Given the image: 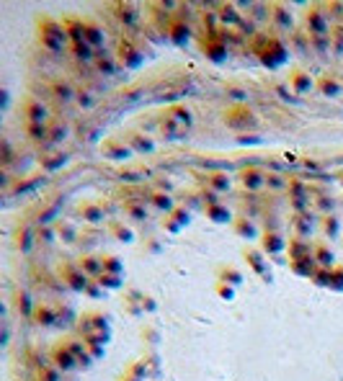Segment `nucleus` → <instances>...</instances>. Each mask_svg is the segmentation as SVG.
Here are the masks:
<instances>
[{"label": "nucleus", "mask_w": 343, "mask_h": 381, "mask_svg": "<svg viewBox=\"0 0 343 381\" xmlns=\"http://www.w3.org/2000/svg\"><path fill=\"white\" fill-rule=\"evenodd\" d=\"M96 288H98V286H88V291H85V294L91 296V299H101V296H103V291H96Z\"/></svg>", "instance_id": "61"}, {"label": "nucleus", "mask_w": 343, "mask_h": 381, "mask_svg": "<svg viewBox=\"0 0 343 381\" xmlns=\"http://www.w3.org/2000/svg\"><path fill=\"white\" fill-rule=\"evenodd\" d=\"M85 41L91 44L93 49L103 47V41H106V34H103V28L96 21H85Z\"/></svg>", "instance_id": "16"}, {"label": "nucleus", "mask_w": 343, "mask_h": 381, "mask_svg": "<svg viewBox=\"0 0 343 381\" xmlns=\"http://www.w3.org/2000/svg\"><path fill=\"white\" fill-rule=\"evenodd\" d=\"M49 131H52V124H26V134L28 139L34 142H49Z\"/></svg>", "instance_id": "22"}, {"label": "nucleus", "mask_w": 343, "mask_h": 381, "mask_svg": "<svg viewBox=\"0 0 343 381\" xmlns=\"http://www.w3.org/2000/svg\"><path fill=\"white\" fill-rule=\"evenodd\" d=\"M65 162H67V155H62V152H57L52 157H44V167H47V170H59Z\"/></svg>", "instance_id": "44"}, {"label": "nucleus", "mask_w": 343, "mask_h": 381, "mask_svg": "<svg viewBox=\"0 0 343 381\" xmlns=\"http://www.w3.org/2000/svg\"><path fill=\"white\" fill-rule=\"evenodd\" d=\"M201 49H204V54L209 57L212 62H222V59L227 57V39L222 34H206Z\"/></svg>", "instance_id": "5"}, {"label": "nucleus", "mask_w": 343, "mask_h": 381, "mask_svg": "<svg viewBox=\"0 0 343 381\" xmlns=\"http://www.w3.org/2000/svg\"><path fill=\"white\" fill-rule=\"evenodd\" d=\"M271 21L281 28H292L294 26V18H292V13L287 10V5H281V3H271Z\"/></svg>", "instance_id": "18"}, {"label": "nucleus", "mask_w": 343, "mask_h": 381, "mask_svg": "<svg viewBox=\"0 0 343 381\" xmlns=\"http://www.w3.org/2000/svg\"><path fill=\"white\" fill-rule=\"evenodd\" d=\"M52 361H54V369H59V371H72L75 366L80 363L78 358H75V353L67 348V345H57L54 350H52Z\"/></svg>", "instance_id": "9"}, {"label": "nucleus", "mask_w": 343, "mask_h": 381, "mask_svg": "<svg viewBox=\"0 0 343 381\" xmlns=\"http://www.w3.org/2000/svg\"><path fill=\"white\" fill-rule=\"evenodd\" d=\"M217 13H219V21L227 23V26H240V21H243V16H237L235 5H219Z\"/></svg>", "instance_id": "26"}, {"label": "nucleus", "mask_w": 343, "mask_h": 381, "mask_svg": "<svg viewBox=\"0 0 343 381\" xmlns=\"http://www.w3.org/2000/svg\"><path fill=\"white\" fill-rule=\"evenodd\" d=\"M39 44L47 52H65L67 47H70V36H67V28L59 23V21H54V18H41L39 21Z\"/></svg>", "instance_id": "1"}, {"label": "nucleus", "mask_w": 343, "mask_h": 381, "mask_svg": "<svg viewBox=\"0 0 343 381\" xmlns=\"http://www.w3.org/2000/svg\"><path fill=\"white\" fill-rule=\"evenodd\" d=\"M328 288H336V291H343V265H333V273H331V286Z\"/></svg>", "instance_id": "49"}, {"label": "nucleus", "mask_w": 343, "mask_h": 381, "mask_svg": "<svg viewBox=\"0 0 343 381\" xmlns=\"http://www.w3.org/2000/svg\"><path fill=\"white\" fill-rule=\"evenodd\" d=\"M80 268L85 276H93V278H101V273H103V260L98 255H83L80 257Z\"/></svg>", "instance_id": "17"}, {"label": "nucleus", "mask_w": 343, "mask_h": 381, "mask_svg": "<svg viewBox=\"0 0 343 381\" xmlns=\"http://www.w3.org/2000/svg\"><path fill=\"white\" fill-rule=\"evenodd\" d=\"M114 13H116V21L122 23L124 28H137L140 26V8L137 5H132V3H119L114 5Z\"/></svg>", "instance_id": "7"}, {"label": "nucleus", "mask_w": 343, "mask_h": 381, "mask_svg": "<svg viewBox=\"0 0 343 381\" xmlns=\"http://www.w3.org/2000/svg\"><path fill=\"white\" fill-rule=\"evenodd\" d=\"M103 155L106 157H114V160H124L129 155L127 147H103Z\"/></svg>", "instance_id": "55"}, {"label": "nucleus", "mask_w": 343, "mask_h": 381, "mask_svg": "<svg viewBox=\"0 0 343 381\" xmlns=\"http://www.w3.org/2000/svg\"><path fill=\"white\" fill-rule=\"evenodd\" d=\"M168 119H173V121H178L181 127H191V121H193V116H191V111L186 109L183 103H173L171 109H168Z\"/></svg>", "instance_id": "21"}, {"label": "nucleus", "mask_w": 343, "mask_h": 381, "mask_svg": "<svg viewBox=\"0 0 343 381\" xmlns=\"http://www.w3.org/2000/svg\"><path fill=\"white\" fill-rule=\"evenodd\" d=\"M23 119H26V124H47L49 109L39 98H26V103H23Z\"/></svg>", "instance_id": "6"}, {"label": "nucleus", "mask_w": 343, "mask_h": 381, "mask_svg": "<svg viewBox=\"0 0 343 381\" xmlns=\"http://www.w3.org/2000/svg\"><path fill=\"white\" fill-rule=\"evenodd\" d=\"M31 240H34L31 227H23V237L18 235V245H21V250H31Z\"/></svg>", "instance_id": "56"}, {"label": "nucleus", "mask_w": 343, "mask_h": 381, "mask_svg": "<svg viewBox=\"0 0 343 381\" xmlns=\"http://www.w3.org/2000/svg\"><path fill=\"white\" fill-rule=\"evenodd\" d=\"M116 54H119V62L127 65V67L140 65V59H142L140 47H137L134 41H129V39H122V41H119V49H116Z\"/></svg>", "instance_id": "8"}, {"label": "nucleus", "mask_w": 343, "mask_h": 381, "mask_svg": "<svg viewBox=\"0 0 343 381\" xmlns=\"http://www.w3.org/2000/svg\"><path fill=\"white\" fill-rule=\"evenodd\" d=\"M323 232H325L328 237H336V235H338V219H336V217H325V219H323Z\"/></svg>", "instance_id": "54"}, {"label": "nucleus", "mask_w": 343, "mask_h": 381, "mask_svg": "<svg viewBox=\"0 0 343 381\" xmlns=\"http://www.w3.org/2000/svg\"><path fill=\"white\" fill-rule=\"evenodd\" d=\"M315 204H318L320 211H331V209H333V199H328V196H318Z\"/></svg>", "instance_id": "58"}, {"label": "nucleus", "mask_w": 343, "mask_h": 381, "mask_svg": "<svg viewBox=\"0 0 343 381\" xmlns=\"http://www.w3.org/2000/svg\"><path fill=\"white\" fill-rule=\"evenodd\" d=\"M341 183H343V180H341Z\"/></svg>", "instance_id": "63"}, {"label": "nucleus", "mask_w": 343, "mask_h": 381, "mask_svg": "<svg viewBox=\"0 0 343 381\" xmlns=\"http://www.w3.org/2000/svg\"><path fill=\"white\" fill-rule=\"evenodd\" d=\"M52 96L57 101H62V103H72L75 96H78V90L72 88V83H67V80H54L52 83Z\"/></svg>", "instance_id": "13"}, {"label": "nucleus", "mask_w": 343, "mask_h": 381, "mask_svg": "<svg viewBox=\"0 0 343 381\" xmlns=\"http://www.w3.org/2000/svg\"><path fill=\"white\" fill-rule=\"evenodd\" d=\"M31 319H34L36 325H41V327H52V325H57V322H59V312H57V309H52V307H47V304H39Z\"/></svg>", "instance_id": "11"}, {"label": "nucleus", "mask_w": 343, "mask_h": 381, "mask_svg": "<svg viewBox=\"0 0 343 381\" xmlns=\"http://www.w3.org/2000/svg\"><path fill=\"white\" fill-rule=\"evenodd\" d=\"M256 54L266 67H279L287 59V47L274 36H256Z\"/></svg>", "instance_id": "2"}, {"label": "nucleus", "mask_w": 343, "mask_h": 381, "mask_svg": "<svg viewBox=\"0 0 343 381\" xmlns=\"http://www.w3.org/2000/svg\"><path fill=\"white\" fill-rule=\"evenodd\" d=\"M129 144H132L134 152H147V155H150V152L155 149L153 139H147V136H142V134H132V136H129Z\"/></svg>", "instance_id": "30"}, {"label": "nucleus", "mask_w": 343, "mask_h": 381, "mask_svg": "<svg viewBox=\"0 0 343 381\" xmlns=\"http://www.w3.org/2000/svg\"><path fill=\"white\" fill-rule=\"evenodd\" d=\"M18 307H21V314L23 317H34V312H36V304L31 301V296H28L26 291L18 294Z\"/></svg>", "instance_id": "39"}, {"label": "nucleus", "mask_w": 343, "mask_h": 381, "mask_svg": "<svg viewBox=\"0 0 343 381\" xmlns=\"http://www.w3.org/2000/svg\"><path fill=\"white\" fill-rule=\"evenodd\" d=\"M57 235H59V240H65V242H75L78 240V230L72 224H57Z\"/></svg>", "instance_id": "42"}, {"label": "nucleus", "mask_w": 343, "mask_h": 381, "mask_svg": "<svg viewBox=\"0 0 343 381\" xmlns=\"http://www.w3.org/2000/svg\"><path fill=\"white\" fill-rule=\"evenodd\" d=\"M312 253H315V248H312L310 242H305L302 237H294L289 242V257H292V263L302 260V257H312Z\"/></svg>", "instance_id": "14"}, {"label": "nucleus", "mask_w": 343, "mask_h": 381, "mask_svg": "<svg viewBox=\"0 0 343 381\" xmlns=\"http://www.w3.org/2000/svg\"><path fill=\"white\" fill-rule=\"evenodd\" d=\"M204 211H206V217H209L212 222H230L232 219L230 209L225 204H219V201H209V204L204 206Z\"/></svg>", "instance_id": "19"}, {"label": "nucleus", "mask_w": 343, "mask_h": 381, "mask_svg": "<svg viewBox=\"0 0 343 381\" xmlns=\"http://www.w3.org/2000/svg\"><path fill=\"white\" fill-rule=\"evenodd\" d=\"M3 109H8V90L3 88Z\"/></svg>", "instance_id": "62"}, {"label": "nucleus", "mask_w": 343, "mask_h": 381, "mask_svg": "<svg viewBox=\"0 0 343 381\" xmlns=\"http://www.w3.org/2000/svg\"><path fill=\"white\" fill-rule=\"evenodd\" d=\"M124 209H127V214H129L134 222H145V219H147V209H145V204H127Z\"/></svg>", "instance_id": "41"}, {"label": "nucleus", "mask_w": 343, "mask_h": 381, "mask_svg": "<svg viewBox=\"0 0 343 381\" xmlns=\"http://www.w3.org/2000/svg\"><path fill=\"white\" fill-rule=\"evenodd\" d=\"M59 278H62V283L67 286V288H72V291H88V276L83 273V268L80 265H62L59 268Z\"/></svg>", "instance_id": "4"}, {"label": "nucleus", "mask_w": 343, "mask_h": 381, "mask_svg": "<svg viewBox=\"0 0 343 381\" xmlns=\"http://www.w3.org/2000/svg\"><path fill=\"white\" fill-rule=\"evenodd\" d=\"M93 65H96V70H98L101 75H114V72H116V62H114L111 57H106V54H98Z\"/></svg>", "instance_id": "35"}, {"label": "nucleus", "mask_w": 343, "mask_h": 381, "mask_svg": "<svg viewBox=\"0 0 343 381\" xmlns=\"http://www.w3.org/2000/svg\"><path fill=\"white\" fill-rule=\"evenodd\" d=\"M101 260H103V273H114V276H122L124 265H122V260H119L116 255H103Z\"/></svg>", "instance_id": "34"}, {"label": "nucleus", "mask_w": 343, "mask_h": 381, "mask_svg": "<svg viewBox=\"0 0 343 381\" xmlns=\"http://www.w3.org/2000/svg\"><path fill=\"white\" fill-rule=\"evenodd\" d=\"M75 101H78V106H80V109H91V106H93V96L88 93V90H78Z\"/></svg>", "instance_id": "57"}, {"label": "nucleus", "mask_w": 343, "mask_h": 381, "mask_svg": "<svg viewBox=\"0 0 343 381\" xmlns=\"http://www.w3.org/2000/svg\"><path fill=\"white\" fill-rule=\"evenodd\" d=\"M209 186L217 193H225V191H230V178L225 173H214V175H209Z\"/></svg>", "instance_id": "36"}, {"label": "nucleus", "mask_w": 343, "mask_h": 381, "mask_svg": "<svg viewBox=\"0 0 343 381\" xmlns=\"http://www.w3.org/2000/svg\"><path fill=\"white\" fill-rule=\"evenodd\" d=\"M312 257H315V263L320 268H333V250L325 248V245H315V253H312Z\"/></svg>", "instance_id": "28"}, {"label": "nucleus", "mask_w": 343, "mask_h": 381, "mask_svg": "<svg viewBox=\"0 0 343 381\" xmlns=\"http://www.w3.org/2000/svg\"><path fill=\"white\" fill-rule=\"evenodd\" d=\"M325 13H328V18H331V21H343V3H328Z\"/></svg>", "instance_id": "52"}, {"label": "nucleus", "mask_w": 343, "mask_h": 381, "mask_svg": "<svg viewBox=\"0 0 343 381\" xmlns=\"http://www.w3.org/2000/svg\"><path fill=\"white\" fill-rule=\"evenodd\" d=\"M80 217L88 224H101L103 222V206H98V204H85L80 209Z\"/></svg>", "instance_id": "24"}, {"label": "nucleus", "mask_w": 343, "mask_h": 381, "mask_svg": "<svg viewBox=\"0 0 343 381\" xmlns=\"http://www.w3.org/2000/svg\"><path fill=\"white\" fill-rule=\"evenodd\" d=\"M67 136V124H52V131H49V142L47 144H59Z\"/></svg>", "instance_id": "43"}, {"label": "nucleus", "mask_w": 343, "mask_h": 381, "mask_svg": "<svg viewBox=\"0 0 343 381\" xmlns=\"http://www.w3.org/2000/svg\"><path fill=\"white\" fill-rule=\"evenodd\" d=\"M331 273H333V268H318L315 276H312L310 281L318 283V286H331Z\"/></svg>", "instance_id": "45"}, {"label": "nucleus", "mask_w": 343, "mask_h": 381, "mask_svg": "<svg viewBox=\"0 0 343 381\" xmlns=\"http://www.w3.org/2000/svg\"><path fill=\"white\" fill-rule=\"evenodd\" d=\"M222 278H225V281H230L232 286H237V283L243 281V278H240V273H235V270H225V273H222Z\"/></svg>", "instance_id": "59"}, {"label": "nucleus", "mask_w": 343, "mask_h": 381, "mask_svg": "<svg viewBox=\"0 0 343 381\" xmlns=\"http://www.w3.org/2000/svg\"><path fill=\"white\" fill-rule=\"evenodd\" d=\"M62 371L59 369H52V366H41L39 374H36V381H59Z\"/></svg>", "instance_id": "40"}, {"label": "nucleus", "mask_w": 343, "mask_h": 381, "mask_svg": "<svg viewBox=\"0 0 343 381\" xmlns=\"http://www.w3.org/2000/svg\"><path fill=\"white\" fill-rule=\"evenodd\" d=\"M98 283L103 288H116V286H122V276H114V273H101Z\"/></svg>", "instance_id": "50"}, {"label": "nucleus", "mask_w": 343, "mask_h": 381, "mask_svg": "<svg viewBox=\"0 0 343 381\" xmlns=\"http://www.w3.org/2000/svg\"><path fill=\"white\" fill-rule=\"evenodd\" d=\"M191 36V28H188V21H181V18H171V28H168V39L175 41V44H183L186 39Z\"/></svg>", "instance_id": "15"}, {"label": "nucleus", "mask_w": 343, "mask_h": 381, "mask_svg": "<svg viewBox=\"0 0 343 381\" xmlns=\"http://www.w3.org/2000/svg\"><path fill=\"white\" fill-rule=\"evenodd\" d=\"M70 52H72V57H75V62H96V57H98V52L88 41L70 44Z\"/></svg>", "instance_id": "12"}, {"label": "nucleus", "mask_w": 343, "mask_h": 381, "mask_svg": "<svg viewBox=\"0 0 343 381\" xmlns=\"http://www.w3.org/2000/svg\"><path fill=\"white\" fill-rule=\"evenodd\" d=\"M297 232H300V237L312 232V217L310 214H300V217H297Z\"/></svg>", "instance_id": "48"}, {"label": "nucleus", "mask_w": 343, "mask_h": 381, "mask_svg": "<svg viewBox=\"0 0 343 381\" xmlns=\"http://www.w3.org/2000/svg\"><path fill=\"white\" fill-rule=\"evenodd\" d=\"M318 268H320V265L315 263V257H302V260L294 263V273H297V276H307V278L315 276Z\"/></svg>", "instance_id": "27"}, {"label": "nucleus", "mask_w": 343, "mask_h": 381, "mask_svg": "<svg viewBox=\"0 0 343 381\" xmlns=\"http://www.w3.org/2000/svg\"><path fill=\"white\" fill-rule=\"evenodd\" d=\"M310 47L315 49L318 54H328V52L333 49V41H331V36H312Z\"/></svg>", "instance_id": "37"}, {"label": "nucleus", "mask_w": 343, "mask_h": 381, "mask_svg": "<svg viewBox=\"0 0 343 381\" xmlns=\"http://www.w3.org/2000/svg\"><path fill=\"white\" fill-rule=\"evenodd\" d=\"M240 178H243V186L248 191H261V188H266V173L258 170V167H245V170L240 173Z\"/></svg>", "instance_id": "10"}, {"label": "nucleus", "mask_w": 343, "mask_h": 381, "mask_svg": "<svg viewBox=\"0 0 343 381\" xmlns=\"http://www.w3.org/2000/svg\"><path fill=\"white\" fill-rule=\"evenodd\" d=\"M111 232H114V237L116 240H124V242H132V230H129V227H124V224H114L111 227Z\"/></svg>", "instance_id": "53"}, {"label": "nucleus", "mask_w": 343, "mask_h": 381, "mask_svg": "<svg viewBox=\"0 0 343 381\" xmlns=\"http://www.w3.org/2000/svg\"><path fill=\"white\" fill-rule=\"evenodd\" d=\"M245 260L253 265V270L256 273H263V257H261V253H256V250H245Z\"/></svg>", "instance_id": "46"}, {"label": "nucleus", "mask_w": 343, "mask_h": 381, "mask_svg": "<svg viewBox=\"0 0 343 381\" xmlns=\"http://www.w3.org/2000/svg\"><path fill=\"white\" fill-rule=\"evenodd\" d=\"M305 31L310 36H328L331 31V18L325 13V5H312L305 13Z\"/></svg>", "instance_id": "3"}, {"label": "nucleus", "mask_w": 343, "mask_h": 381, "mask_svg": "<svg viewBox=\"0 0 343 381\" xmlns=\"http://www.w3.org/2000/svg\"><path fill=\"white\" fill-rule=\"evenodd\" d=\"M160 131H163V136H166V139H178V136H181V134L186 131V127H181V124H178V121L168 119L166 124L160 127Z\"/></svg>", "instance_id": "32"}, {"label": "nucleus", "mask_w": 343, "mask_h": 381, "mask_svg": "<svg viewBox=\"0 0 343 381\" xmlns=\"http://www.w3.org/2000/svg\"><path fill=\"white\" fill-rule=\"evenodd\" d=\"M289 83H292V88L297 90V93H307V90L312 88V78H310V72H305V70H294Z\"/></svg>", "instance_id": "23"}, {"label": "nucleus", "mask_w": 343, "mask_h": 381, "mask_svg": "<svg viewBox=\"0 0 343 381\" xmlns=\"http://www.w3.org/2000/svg\"><path fill=\"white\" fill-rule=\"evenodd\" d=\"M188 224V211L186 209H173L171 211V219H168V230L171 232H178V227H186Z\"/></svg>", "instance_id": "29"}, {"label": "nucleus", "mask_w": 343, "mask_h": 381, "mask_svg": "<svg viewBox=\"0 0 343 381\" xmlns=\"http://www.w3.org/2000/svg\"><path fill=\"white\" fill-rule=\"evenodd\" d=\"M39 237H41V242H47V245H49V242L54 240V230H52V227H41Z\"/></svg>", "instance_id": "60"}, {"label": "nucleus", "mask_w": 343, "mask_h": 381, "mask_svg": "<svg viewBox=\"0 0 343 381\" xmlns=\"http://www.w3.org/2000/svg\"><path fill=\"white\" fill-rule=\"evenodd\" d=\"M235 232L243 235V237H256L258 235L256 232V224H253L250 219H245V217H237L235 219Z\"/></svg>", "instance_id": "33"}, {"label": "nucleus", "mask_w": 343, "mask_h": 381, "mask_svg": "<svg viewBox=\"0 0 343 381\" xmlns=\"http://www.w3.org/2000/svg\"><path fill=\"white\" fill-rule=\"evenodd\" d=\"M266 188L281 191V188H289V183L284 180V175H281V173H266Z\"/></svg>", "instance_id": "38"}, {"label": "nucleus", "mask_w": 343, "mask_h": 381, "mask_svg": "<svg viewBox=\"0 0 343 381\" xmlns=\"http://www.w3.org/2000/svg\"><path fill=\"white\" fill-rule=\"evenodd\" d=\"M320 90H323V96H338L341 85L336 80H331V78H325V80H320Z\"/></svg>", "instance_id": "51"}, {"label": "nucleus", "mask_w": 343, "mask_h": 381, "mask_svg": "<svg viewBox=\"0 0 343 381\" xmlns=\"http://www.w3.org/2000/svg\"><path fill=\"white\" fill-rule=\"evenodd\" d=\"M284 235L281 232H276V230H266V235H263V248L268 250V253H279V250H284Z\"/></svg>", "instance_id": "20"}, {"label": "nucleus", "mask_w": 343, "mask_h": 381, "mask_svg": "<svg viewBox=\"0 0 343 381\" xmlns=\"http://www.w3.org/2000/svg\"><path fill=\"white\" fill-rule=\"evenodd\" d=\"M65 345L72 350V353H75V358H78L83 366H88V363H91V356L85 353V348H88V345H85V340H67Z\"/></svg>", "instance_id": "31"}, {"label": "nucleus", "mask_w": 343, "mask_h": 381, "mask_svg": "<svg viewBox=\"0 0 343 381\" xmlns=\"http://www.w3.org/2000/svg\"><path fill=\"white\" fill-rule=\"evenodd\" d=\"M331 41H333V52L336 54H343V23H338L331 34Z\"/></svg>", "instance_id": "47"}, {"label": "nucleus", "mask_w": 343, "mask_h": 381, "mask_svg": "<svg viewBox=\"0 0 343 381\" xmlns=\"http://www.w3.org/2000/svg\"><path fill=\"white\" fill-rule=\"evenodd\" d=\"M147 204L155 206V209H160V211H168V214L175 209L173 206V199H171L168 193H150V196H147Z\"/></svg>", "instance_id": "25"}]
</instances>
